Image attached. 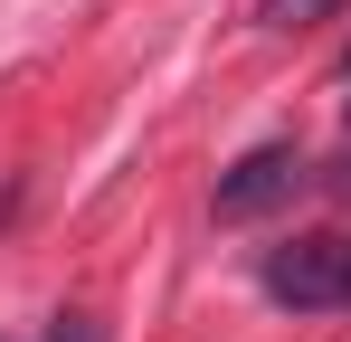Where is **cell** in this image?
I'll return each mask as SVG.
<instances>
[{"label":"cell","instance_id":"cell-1","mask_svg":"<svg viewBox=\"0 0 351 342\" xmlns=\"http://www.w3.org/2000/svg\"><path fill=\"white\" fill-rule=\"evenodd\" d=\"M294 181H304V152L294 143H256V152H237V171H219V190H209V209L219 219H266L276 200H294Z\"/></svg>","mask_w":351,"mask_h":342},{"label":"cell","instance_id":"cell-2","mask_svg":"<svg viewBox=\"0 0 351 342\" xmlns=\"http://www.w3.org/2000/svg\"><path fill=\"white\" fill-rule=\"evenodd\" d=\"M256 276H266V295H276V304H342L351 238H294V247H276Z\"/></svg>","mask_w":351,"mask_h":342},{"label":"cell","instance_id":"cell-3","mask_svg":"<svg viewBox=\"0 0 351 342\" xmlns=\"http://www.w3.org/2000/svg\"><path fill=\"white\" fill-rule=\"evenodd\" d=\"M342 0H256V29H313V19H332Z\"/></svg>","mask_w":351,"mask_h":342},{"label":"cell","instance_id":"cell-4","mask_svg":"<svg viewBox=\"0 0 351 342\" xmlns=\"http://www.w3.org/2000/svg\"><path fill=\"white\" fill-rule=\"evenodd\" d=\"M48 342H95V333H86V323H76V314H66V323H58V333H48Z\"/></svg>","mask_w":351,"mask_h":342},{"label":"cell","instance_id":"cell-5","mask_svg":"<svg viewBox=\"0 0 351 342\" xmlns=\"http://www.w3.org/2000/svg\"><path fill=\"white\" fill-rule=\"evenodd\" d=\"M342 304H351V276H342Z\"/></svg>","mask_w":351,"mask_h":342},{"label":"cell","instance_id":"cell-6","mask_svg":"<svg viewBox=\"0 0 351 342\" xmlns=\"http://www.w3.org/2000/svg\"><path fill=\"white\" fill-rule=\"evenodd\" d=\"M342 67H351V57H342Z\"/></svg>","mask_w":351,"mask_h":342}]
</instances>
